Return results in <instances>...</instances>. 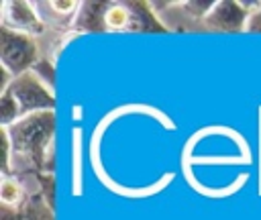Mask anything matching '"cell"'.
<instances>
[{
    "label": "cell",
    "mask_w": 261,
    "mask_h": 220,
    "mask_svg": "<svg viewBox=\"0 0 261 220\" xmlns=\"http://www.w3.org/2000/svg\"><path fill=\"white\" fill-rule=\"evenodd\" d=\"M55 110L35 112L18 118L8 132L12 145L10 175H53L55 165Z\"/></svg>",
    "instance_id": "6da1fadb"
},
{
    "label": "cell",
    "mask_w": 261,
    "mask_h": 220,
    "mask_svg": "<svg viewBox=\"0 0 261 220\" xmlns=\"http://www.w3.org/2000/svg\"><path fill=\"white\" fill-rule=\"evenodd\" d=\"M73 31L86 33H169L143 0H86L82 2Z\"/></svg>",
    "instance_id": "7a4b0ae2"
},
{
    "label": "cell",
    "mask_w": 261,
    "mask_h": 220,
    "mask_svg": "<svg viewBox=\"0 0 261 220\" xmlns=\"http://www.w3.org/2000/svg\"><path fill=\"white\" fill-rule=\"evenodd\" d=\"M41 59V51L35 37L0 26V65L18 77L31 71Z\"/></svg>",
    "instance_id": "3957f363"
},
{
    "label": "cell",
    "mask_w": 261,
    "mask_h": 220,
    "mask_svg": "<svg viewBox=\"0 0 261 220\" xmlns=\"http://www.w3.org/2000/svg\"><path fill=\"white\" fill-rule=\"evenodd\" d=\"M159 20L167 26L169 33L173 31H192L196 26L202 29L206 14L214 8L212 0H165V2H151Z\"/></svg>",
    "instance_id": "277c9868"
},
{
    "label": "cell",
    "mask_w": 261,
    "mask_h": 220,
    "mask_svg": "<svg viewBox=\"0 0 261 220\" xmlns=\"http://www.w3.org/2000/svg\"><path fill=\"white\" fill-rule=\"evenodd\" d=\"M6 92L16 100L18 110H20V118L29 116V114H35V112L55 110L53 90L33 69L14 77Z\"/></svg>",
    "instance_id": "5b68a950"
},
{
    "label": "cell",
    "mask_w": 261,
    "mask_h": 220,
    "mask_svg": "<svg viewBox=\"0 0 261 220\" xmlns=\"http://www.w3.org/2000/svg\"><path fill=\"white\" fill-rule=\"evenodd\" d=\"M261 8V2L253 0H216L214 8L206 14L202 29L216 31V33H243L247 26L249 16Z\"/></svg>",
    "instance_id": "8992f818"
},
{
    "label": "cell",
    "mask_w": 261,
    "mask_h": 220,
    "mask_svg": "<svg viewBox=\"0 0 261 220\" xmlns=\"http://www.w3.org/2000/svg\"><path fill=\"white\" fill-rule=\"evenodd\" d=\"M0 26H6L10 31L29 35V37H41L45 35L47 26L43 24L35 2L29 0H4L0 2Z\"/></svg>",
    "instance_id": "52a82bcc"
},
{
    "label": "cell",
    "mask_w": 261,
    "mask_h": 220,
    "mask_svg": "<svg viewBox=\"0 0 261 220\" xmlns=\"http://www.w3.org/2000/svg\"><path fill=\"white\" fill-rule=\"evenodd\" d=\"M82 2L77 0H47V2H35V8L43 20V24L51 31H57L59 35H67L73 31V22L77 16Z\"/></svg>",
    "instance_id": "ba28073f"
},
{
    "label": "cell",
    "mask_w": 261,
    "mask_h": 220,
    "mask_svg": "<svg viewBox=\"0 0 261 220\" xmlns=\"http://www.w3.org/2000/svg\"><path fill=\"white\" fill-rule=\"evenodd\" d=\"M0 220H55L53 206L43 191H29V198L18 208H0Z\"/></svg>",
    "instance_id": "9c48e42d"
},
{
    "label": "cell",
    "mask_w": 261,
    "mask_h": 220,
    "mask_svg": "<svg viewBox=\"0 0 261 220\" xmlns=\"http://www.w3.org/2000/svg\"><path fill=\"white\" fill-rule=\"evenodd\" d=\"M82 128L71 130V194L75 198L84 196V163H82Z\"/></svg>",
    "instance_id": "30bf717a"
},
{
    "label": "cell",
    "mask_w": 261,
    "mask_h": 220,
    "mask_svg": "<svg viewBox=\"0 0 261 220\" xmlns=\"http://www.w3.org/2000/svg\"><path fill=\"white\" fill-rule=\"evenodd\" d=\"M29 198L27 187L14 175H2L0 179V204L6 208H18Z\"/></svg>",
    "instance_id": "8fae6325"
},
{
    "label": "cell",
    "mask_w": 261,
    "mask_h": 220,
    "mask_svg": "<svg viewBox=\"0 0 261 220\" xmlns=\"http://www.w3.org/2000/svg\"><path fill=\"white\" fill-rule=\"evenodd\" d=\"M18 118H20V110H18L16 100L8 92H4L0 96V126H10Z\"/></svg>",
    "instance_id": "7c38bea8"
},
{
    "label": "cell",
    "mask_w": 261,
    "mask_h": 220,
    "mask_svg": "<svg viewBox=\"0 0 261 220\" xmlns=\"http://www.w3.org/2000/svg\"><path fill=\"white\" fill-rule=\"evenodd\" d=\"M33 71L53 90V86H55V63L49 57H41L39 63L33 67Z\"/></svg>",
    "instance_id": "4fadbf2b"
},
{
    "label": "cell",
    "mask_w": 261,
    "mask_h": 220,
    "mask_svg": "<svg viewBox=\"0 0 261 220\" xmlns=\"http://www.w3.org/2000/svg\"><path fill=\"white\" fill-rule=\"evenodd\" d=\"M245 33H261V8H257L249 20H247V26H245Z\"/></svg>",
    "instance_id": "5bb4252c"
},
{
    "label": "cell",
    "mask_w": 261,
    "mask_h": 220,
    "mask_svg": "<svg viewBox=\"0 0 261 220\" xmlns=\"http://www.w3.org/2000/svg\"><path fill=\"white\" fill-rule=\"evenodd\" d=\"M257 116H259V128H257V136H259V145H257V161H259V183H257V194L261 196V106H259V110H257Z\"/></svg>",
    "instance_id": "9a60e30c"
},
{
    "label": "cell",
    "mask_w": 261,
    "mask_h": 220,
    "mask_svg": "<svg viewBox=\"0 0 261 220\" xmlns=\"http://www.w3.org/2000/svg\"><path fill=\"white\" fill-rule=\"evenodd\" d=\"M84 116H86L84 104H73V106H71V120H73V122H82Z\"/></svg>",
    "instance_id": "2e32d148"
}]
</instances>
